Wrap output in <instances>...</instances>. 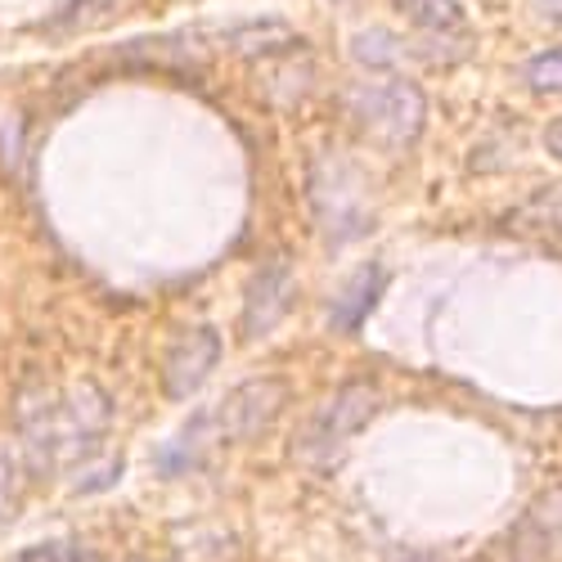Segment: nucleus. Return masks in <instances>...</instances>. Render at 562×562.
Here are the masks:
<instances>
[{"label":"nucleus","mask_w":562,"mask_h":562,"mask_svg":"<svg viewBox=\"0 0 562 562\" xmlns=\"http://www.w3.org/2000/svg\"><path fill=\"white\" fill-rule=\"evenodd\" d=\"M347 109L351 117L379 139V145H414L418 131L428 122V100L414 81L387 77V81H364L356 90H347Z\"/></svg>","instance_id":"1"},{"label":"nucleus","mask_w":562,"mask_h":562,"mask_svg":"<svg viewBox=\"0 0 562 562\" xmlns=\"http://www.w3.org/2000/svg\"><path fill=\"white\" fill-rule=\"evenodd\" d=\"M373 405H379V396H373L364 383L342 387L334 401H324V405L306 418V428H302L297 441H293V454H297L306 468H329V463H338L342 450H347V441L373 418Z\"/></svg>","instance_id":"2"},{"label":"nucleus","mask_w":562,"mask_h":562,"mask_svg":"<svg viewBox=\"0 0 562 562\" xmlns=\"http://www.w3.org/2000/svg\"><path fill=\"white\" fill-rule=\"evenodd\" d=\"M311 203H315V221L329 234L334 244L360 239L369 229V203L360 190V171H351V162L342 158H319L315 162V180H311Z\"/></svg>","instance_id":"3"},{"label":"nucleus","mask_w":562,"mask_h":562,"mask_svg":"<svg viewBox=\"0 0 562 562\" xmlns=\"http://www.w3.org/2000/svg\"><path fill=\"white\" fill-rule=\"evenodd\" d=\"M279 405H284V383L279 379H252V383L234 387L225 396V405L216 409L212 424L225 441H257L274 424Z\"/></svg>","instance_id":"4"},{"label":"nucleus","mask_w":562,"mask_h":562,"mask_svg":"<svg viewBox=\"0 0 562 562\" xmlns=\"http://www.w3.org/2000/svg\"><path fill=\"white\" fill-rule=\"evenodd\" d=\"M297 284H293V266L270 261L252 274L248 284V302H244V338H266L279 329V319L293 311Z\"/></svg>","instance_id":"5"},{"label":"nucleus","mask_w":562,"mask_h":562,"mask_svg":"<svg viewBox=\"0 0 562 562\" xmlns=\"http://www.w3.org/2000/svg\"><path fill=\"white\" fill-rule=\"evenodd\" d=\"M508 544L518 562H562V486L531 499Z\"/></svg>","instance_id":"6"},{"label":"nucleus","mask_w":562,"mask_h":562,"mask_svg":"<svg viewBox=\"0 0 562 562\" xmlns=\"http://www.w3.org/2000/svg\"><path fill=\"white\" fill-rule=\"evenodd\" d=\"M221 360V334L207 324H194L190 334H180L171 356H167V396H194Z\"/></svg>","instance_id":"7"},{"label":"nucleus","mask_w":562,"mask_h":562,"mask_svg":"<svg viewBox=\"0 0 562 562\" xmlns=\"http://www.w3.org/2000/svg\"><path fill=\"white\" fill-rule=\"evenodd\" d=\"M383 279H387L383 266H360L347 279V289L334 302V334H356L360 329V324L369 319V311L383 297Z\"/></svg>","instance_id":"8"},{"label":"nucleus","mask_w":562,"mask_h":562,"mask_svg":"<svg viewBox=\"0 0 562 562\" xmlns=\"http://www.w3.org/2000/svg\"><path fill=\"white\" fill-rule=\"evenodd\" d=\"M392 5L428 41H463L468 36V14L459 0H392Z\"/></svg>","instance_id":"9"},{"label":"nucleus","mask_w":562,"mask_h":562,"mask_svg":"<svg viewBox=\"0 0 562 562\" xmlns=\"http://www.w3.org/2000/svg\"><path fill=\"white\" fill-rule=\"evenodd\" d=\"M225 41L234 45V50H244V55H266V50H279V45H289V23H279V19H252L244 27H234L225 32Z\"/></svg>","instance_id":"10"},{"label":"nucleus","mask_w":562,"mask_h":562,"mask_svg":"<svg viewBox=\"0 0 562 562\" xmlns=\"http://www.w3.org/2000/svg\"><path fill=\"white\" fill-rule=\"evenodd\" d=\"M351 55H356L364 68H396L401 55H405V45H401L392 32H383V27H369L364 36H356Z\"/></svg>","instance_id":"11"},{"label":"nucleus","mask_w":562,"mask_h":562,"mask_svg":"<svg viewBox=\"0 0 562 562\" xmlns=\"http://www.w3.org/2000/svg\"><path fill=\"white\" fill-rule=\"evenodd\" d=\"M522 86L536 90V95H562V45L540 50L522 64Z\"/></svg>","instance_id":"12"},{"label":"nucleus","mask_w":562,"mask_h":562,"mask_svg":"<svg viewBox=\"0 0 562 562\" xmlns=\"http://www.w3.org/2000/svg\"><path fill=\"white\" fill-rule=\"evenodd\" d=\"M544 149H549L553 158H562V117L544 126Z\"/></svg>","instance_id":"13"},{"label":"nucleus","mask_w":562,"mask_h":562,"mask_svg":"<svg viewBox=\"0 0 562 562\" xmlns=\"http://www.w3.org/2000/svg\"><path fill=\"white\" fill-rule=\"evenodd\" d=\"M540 14L544 19H562V0H540Z\"/></svg>","instance_id":"14"}]
</instances>
